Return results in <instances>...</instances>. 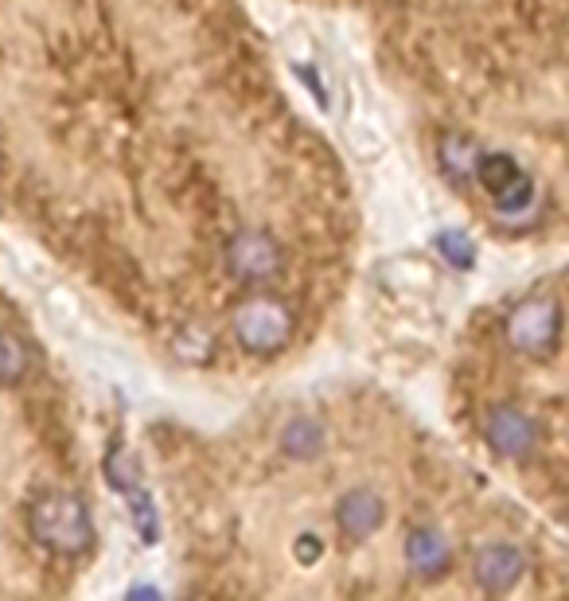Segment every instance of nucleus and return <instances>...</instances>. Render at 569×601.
<instances>
[{
  "instance_id": "obj_1",
  "label": "nucleus",
  "mask_w": 569,
  "mask_h": 601,
  "mask_svg": "<svg viewBox=\"0 0 569 601\" xmlns=\"http://www.w3.org/2000/svg\"><path fill=\"white\" fill-rule=\"evenodd\" d=\"M0 208L199 375L297 360L359 254L348 169L242 0H0Z\"/></svg>"
},
{
  "instance_id": "obj_2",
  "label": "nucleus",
  "mask_w": 569,
  "mask_h": 601,
  "mask_svg": "<svg viewBox=\"0 0 569 601\" xmlns=\"http://www.w3.org/2000/svg\"><path fill=\"white\" fill-rule=\"evenodd\" d=\"M149 449L191 593H569L566 535L371 383L273 394L219 430L164 425Z\"/></svg>"
},
{
  "instance_id": "obj_3",
  "label": "nucleus",
  "mask_w": 569,
  "mask_h": 601,
  "mask_svg": "<svg viewBox=\"0 0 569 601\" xmlns=\"http://www.w3.org/2000/svg\"><path fill=\"white\" fill-rule=\"evenodd\" d=\"M375 63L483 234L569 250V0H371Z\"/></svg>"
},
{
  "instance_id": "obj_4",
  "label": "nucleus",
  "mask_w": 569,
  "mask_h": 601,
  "mask_svg": "<svg viewBox=\"0 0 569 601\" xmlns=\"http://www.w3.org/2000/svg\"><path fill=\"white\" fill-rule=\"evenodd\" d=\"M449 414L472 458L569 535V266L468 317Z\"/></svg>"
}]
</instances>
